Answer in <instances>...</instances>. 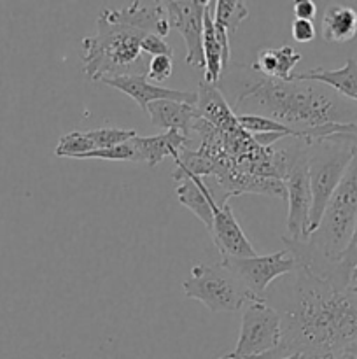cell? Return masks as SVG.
Here are the masks:
<instances>
[{
	"label": "cell",
	"instance_id": "cell-30",
	"mask_svg": "<svg viewBox=\"0 0 357 359\" xmlns=\"http://www.w3.org/2000/svg\"><path fill=\"white\" fill-rule=\"evenodd\" d=\"M290 34H293V39L300 44H308L315 39L317 32H315L314 21L308 20H294L293 25H290Z\"/></svg>",
	"mask_w": 357,
	"mask_h": 359
},
{
	"label": "cell",
	"instance_id": "cell-33",
	"mask_svg": "<svg viewBox=\"0 0 357 359\" xmlns=\"http://www.w3.org/2000/svg\"><path fill=\"white\" fill-rule=\"evenodd\" d=\"M346 351H349L350 354H354V356H356V359H357V342H356V344H352V346H350L349 349H346Z\"/></svg>",
	"mask_w": 357,
	"mask_h": 359
},
{
	"label": "cell",
	"instance_id": "cell-27",
	"mask_svg": "<svg viewBox=\"0 0 357 359\" xmlns=\"http://www.w3.org/2000/svg\"><path fill=\"white\" fill-rule=\"evenodd\" d=\"M79 160H111V161H136L135 149H133L132 140L118 146L107 147V149H98L93 153H88L80 156Z\"/></svg>",
	"mask_w": 357,
	"mask_h": 359
},
{
	"label": "cell",
	"instance_id": "cell-26",
	"mask_svg": "<svg viewBox=\"0 0 357 359\" xmlns=\"http://www.w3.org/2000/svg\"><path fill=\"white\" fill-rule=\"evenodd\" d=\"M86 133L91 142H93L94 151L107 149V147L118 146V144H125L136 135L135 130L125 128H97L88 130Z\"/></svg>",
	"mask_w": 357,
	"mask_h": 359
},
{
	"label": "cell",
	"instance_id": "cell-6",
	"mask_svg": "<svg viewBox=\"0 0 357 359\" xmlns=\"http://www.w3.org/2000/svg\"><path fill=\"white\" fill-rule=\"evenodd\" d=\"M182 290L186 298L202 302L214 314L238 312L248 302H255L223 262L192 266L191 273L182 284Z\"/></svg>",
	"mask_w": 357,
	"mask_h": 359
},
{
	"label": "cell",
	"instance_id": "cell-18",
	"mask_svg": "<svg viewBox=\"0 0 357 359\" xmlns=\"http://www.w3.org/2000/svg\"><path fill=\"white\" fill-rule=\"evenodd\" d=\"M146 112L149 114L150 123L154 126L167 130H178L184 135L191 133L196 119L200 118L198 111H196V105L174 100L153 102V104H149Z\"/></svg>",
	"mask_w": 357,
	"mask_h": 359
},
{
	"label": "cell",
	"instance_id": "cell-24",
	"mask_svg": "<svg viewBox=\"0 0 357 359\" xmlns=\"http://www.w3.org/2000/svg\"><path fill=\"white\" fill-rule=\"evenodd\" d=\"M335 279L342 286H357V223L349 245L335 262Z\"/></svg>",
	"mask_w": 357,
	"mask_h": 359
},
{
	"label": "cell",
	"instance_id": "cell-8",
	"mask_svg": "<svg viewBox=\"0 0 357 359\" xmlns=\"http://www.w3.org/2000/svg\"><path fill=\"white\" fill-rule=\"evenodd\" d=\"M223 263L238 277L255 302H265L273 280L289 276L296 269V262L287 249L252 258H223Z\"/></svg>",
	"mask_w": 357,
	"mask_h": 359
},
{
	"label": "cell",
	"instance_id": "cell-7",
	"mask_svg": "<svg viewBox=\"0 0 357 359\" xmlns=\"http://www.w3.org/2000/svg\"><path fill=\"white\" fill-rule=\"evenodd\" d=\"M282 342V316L266 302H248L241 309L237 347L219 359H268Z\"/></svg>",
	"mask_w": 357,
	"mask_h": 359
},
{
	"label": "cell",
	"instance_id": "cell-10",
	"mask_svg": "<svg viewBox=\"0 0 357 359\" xmlns=\"http://www.w3.org/2000/svg\"><path fill=\"white\" fill-rule=\"evenodd\" d=\"M308 149V146H307ZM287 193V238L293 241H307L310 237V214H312V189L308 177L307 154L296 163L284 181Z\"/></svg>",
	"mask_w": 357,
	"mask_h": 359
},
{
	"label": "cell",
	"instance_id": "cell-28",
	"mask_svg": "<svg viewBox=\"0 0 357 359\" xmlns=\"http://www.w3.org/2000/svg\"><path fill=\"white\" fill-rule=\"evenodd\" d=\"M172 72H174V60H172V56H153L149 63L147 79L163 83L164 79L172 76Z\"/></svg>",
	"mask_w": 357,
	"mask_h": 359
},
{
	"label": "cell",
	"instance_id": "cell-29",
	"mask_svg": "<svg viewBox=\"0 0 357 359\" xmlns=\"http://www.w3.org/2000/svg\"><path fill=\"white\" fill-rule=\"evenodd\" d=\"M142 51L146 53L147 56H174V49L172 46L164 41L163 37L154 34H147L146 37L142 39V44H140Z\"/></svg>",
	"mask_w": 357,
	"mask_h": 359
},
{
	"label": "cell",
	"instance_id": "cell-17",
	"mask_svg": "<svg viewBox=\"0 0 357 359\" xmlns=\"http://www.w3.org/2000/svg\"><path fill=\"white\" fill-rule=\"evenodd\" d=\"M293 79L298 81H315L329 86L335 90L336 93L342 95L346 100L357 104V60L349 58L342 69H324V67H317V69H310L307 72L293 74Z\"/></svg>",
	"mask_w": 357,
	"mask_h": 359
},
{
	"label": "cell",
	"instance_id": "cell-12",
	"mask_svg": "<svg viewBox=\"0 0 357 359\" xmlns=\"http://www.w3.org/2000/svg\"><path fill=\"white\" fill-rule=\"evenodd\" d=\"M100 16L111 23L126 25V27L144 32V34H154L163 39L170 32L168 14L163 2L136 0V2H130L128 6L121 7V9H104Z\"/></svg>",
	"mask_w": 357,
	"mask_h": 359
},
{
	"label": "cell",
	"instance_id": "cell-5",
	"mask_svg": "<svg viewBox=\"0 0 357 359\" xmlns=\"http://www.w3.org/2000/svg\"><path fill=\"white\" fill-rule=\"evenodd\" d=\"M357 223V153L326 205L317 230L307 238L324 258L336 262L349 245Z\"/></svg>",
	"mask_w": 357,
	"mask_h": 359
},
{
	"label": "cell",
	"instance_id": "cell-23",
	"mask_svg": "<svg viewBox=\"0 0 357 359\" xmlns=\"http://www.w3.org/2000/svg\"><path fill=\"white\" fill-rule=\"evenodd\" d=\"M238 125L251 135H259V133H282L287 139H303V132L290 128V126L282 125L272 118L258 114H238Z\"/></svg>",
	"mask_w": 357,
	"mask_h": 359
},
{
	"label": "cell",
	"instance_id": "cell-31",
	"mask_svg": "<svg viewBox=\"0 0 357 359\" xmlns=\"http://www.w3.org/2000/svg\"><path fill=\"white\" fill-rule=\"evenodd\" d=\"M294 20H308L312 21L317 14V6L314 0H296L293 6Z\"/></svg>",
	"mask_w": 357,
	"mask_h": 359
},
{
	"label": "cell",
	"instance_id": "cell-35",
	"mask_svg": "<svg viewBox=\"0 0 357 359\" xmlns=\"http://www.w3.org/2000/svg\"><path fill=\"white\" fill-rule=\"evenodd\" d=\"M352 290H354V291H356V293H357V286H354V287H352Z\"/></svg>",
	"mask_w": 357,
	"mask_h": 359
},
{
	"label": "cell",
	"instance_id": "cell-16",
	"mask_svg": "<svg viewBox=\"0 0 357 359\" xmlns=\"http://www.w3.org/2000/svg\"><path fill=\"white\" fill-rule=\"evenodd\" d=\"M191 137L184 135L178 130H167L164 133L153 137H139L132 139L136 161H146L149 167H156L164 158H174L181 149L188 147Z\"/></svg>",
	"mask_w": 357,
	"mask_h": 359
},
{
	"label": "cell",
	"instance_id": "cell-34",
	"mask_svg": "<svg viewBox=\"0 0 357 359\" xmlns=\"http://www.w3.org/2000/svg\"><path fill=\"white\" fill-rule=\"evenodd\" d=\"M284 359H303V358L298 356V354H296V356H289V358H284Z\"/></svg>",
	"mask_w": 357,
	"mask_h": 359
},
{
	"label": "cell",
	"instance_id": "cell-11",
	"mask_svg": "<svg viewBox=\"0 0 357 359\" xmlns=\"http://www.w3.org/2000/svg\"><path fill=\"white\" fill-rule=\"evenodd\" d=\"M210 237L214 245L224 258H252L258 256V251L245 237L244 230L238 224L230 203L212 205V228H210Z\"/></svg>",
	"mask_w": 357,
	"mask_h": 359
},
{
	"label": "cell",
	"instance_id": "cell-15",
	"mask_svg": "<svg viewBox=\"0 0 357 359\" xmlns=\"http://www.w3.org/2000/svg\"><path fill=\"white\" fill-rule=\"evenodd\" d=\"M172 175H174V181L177 182L175 193H177L178 202L184 207H188L205 224L206 230L210 231V228H212L214 198L210 196L203 179L186 174V172L178 170V168H174V174Z\"/></svg>",
	"mask_w": 357,
	"mask_h": 359
},
{
	"label": "cell",
	"instance_id": "cell-19",
	"mask_svg": "<svg viewBox=\"0 0 357 359\" xmlns=\"http://www.w3.org/2000/svg\"><path fill=\"white\" fill-rule=\"evenodd\" d=\"M301 60V53L293 46H280V48H266L258 53V58L252 63L254 70L273 79L289 81L293 77L294 67Z\"/></svg>",
	"mask_w": 357,
	"mask_h": 359
},
{
	"label": "cell",
	"instance_id": "cell-14",
	"mask_svg": "<svg viewBox=\"0 0 357 359\" xmlns=\"http://www.w3.org/2000/svg\"><path fill=\"white\" fill-rule=\"evenodd\" d=\"M196 111H198L200 119L210 123L220 132H233L240 128L237 114L230 107L217 84L205 83V81L200 83L198 91H196Z\"/></svg>",
	"mask_w": 357,
	"mask_h": 359
},
{
	"label": "cell",
	"instance_id": "cell-20",
	"mask_svg": "<svg viewBox=\"0 0 357 359\" xmlns=\"http://www.w3.org/2000/svg\"><path fill=\"white\" fill-rule=\"evenodd\" d=\"M321 35L329 44H343L357 35V11L346 6H329L322 16Z\"/></svg>",
	"mask_w": 357,
	"mask_h": 359
},
{
	"label": "cell",
	"instance_id": "cell-25",
	"mask_svg": "<svg viewBox=\"0 0 357 359\" xmlns=\"http://www.w3.org/2000/svg\"><path fill=\"white\" fill-rule=\"evenodd\" d=\"M93 151L94 146L86 132H70L58 140L55 154L56 156L77 158L79 160L80 156H84L88 153H93Z\"/></svg>",
	"mask_w": 357,
	"mask_h": 359
},
{
	"label": "cell",
	"instance_id": "cell-2",
	"mask_svg": "<svg viewBox=\"0 0 357 359\" xmlns=\"http://www.w3.org/2000/svg\"><path fill=\"white\" fill-rule=\"evenodd\" d=\"M217 88L234 114L272 118L298 132L329 125H357V104L315 81L266 77L252 65L233 63L224 69Z\"/></svg>",
	"mask_w": 357,
	"mask_h": 359
},
{
	"label": "cell",
	"instance_id": "cell-22",
	"mask_svg": "<svg viewBox=\"0 0 357 359\" xmlns=\"http://www.w3.org/2000/svg\"><path fill=\"white\" fill-rule=\"evenodd\" d=\"M248 16V7L241 0H214V21L224 27L230 37Z\"/></svg>",
	"mask_w": 357,
	"mask_h": 359
},
{
	"label": "cell",
	"instance_id": "cell-13",
	"mask_svg": "<svg viewBox=\"0 0 357 359\" xmlns=\"http://www.w3.org/2000/svg\"><path fill=\"white\" fill-rule=\"evenodd\" d=\"M107 86L114 88V90L122 91L128 95L144 112L147 111L149 104L160 100H174V102H184V104L196 105V93L192 91H181L174 90V88H163L160 84L149 83L146 76L136 77H115V79H105Z\"/></svg>",
	"mask_w": 357,
	"mask_h": 359
},
{
	"label": "cell",
	"instance_id": "cell-32",
	"mask_svg": "<svg viewBox=\"0 0 357 359\" xmlns=\"http://www.w3.org/2000/svg\"><path fill=\"white\" fill-rule=\"evenodd\" d=\"M336 359H356V356H354V354H350L349 351H345V353L340 354V356L336 358Z\"/></svg>",
	"mask_w": 357,
	"mask_h": 359
},
{
	"label": "cell",
	"instance_id": "cell-3",
	"mask_svg": "<svg viewBox=\"0 0 357 359\" xmlns=\"http://www.w3.org/2000/svg\"><path fill=\"white\" fill-rule=\"evenodd\" d=\"M146 35L126 25L111 23L98 14L94 35L80 41V60L88 79L104 83L115 77H147L150 56L140 48Z\"/></svg>",
	"mask_w": 357,
	"mask_h": 359
},
{
	"label": "cell",
	"instance_id": "cell-9",
	"mask_svg": "<svg viewBox=\"0 0 357 359\" xmlns=\"http://www.w3.org/2000/svg\"><path fill=\"white\" fill-rule=\"evenodd\" d=\"M170 28H175L186 42V63L203 69V14L205 0H167L163 2Z\"/></svg>",
	"mask_w": 357,
	"mask_h": 359
},
{
	"label": "cell",
	"instance_id": "cell-1",
	"mask_svg": "<svg viewBox=\"0 0 357 359\" xmlns=\"http://www.w3.org/2000/svg\"><path fill=\"white\" fill-rule=\"evenodd\" d=\"M280 298L282 342L268 359H336L357 342V293L296 265Z\"/></svg>",
	"mask_w": 357,
	"mask_h": 359
},
{
	"label": "cell",
	"instance_id": "cell-21",
	"mask_svg": "<svg viewBox=\"0 0 357 359\" xmlns=\"http://www.w3.org/2000/svg\"><path fill=\"white\" fill-rule=\"evenodd\" d=\"M203 58H205V83L217 84L224 72L223 48L216 37L214 28V0H209L203 14Z\"/></svg>",
	"mask_w": 357,
	"mask_h": 359
},
{
	"label": "cell",
	"instance_id": "cell-4",
	"mask_svg": "<svg viewBox=\"0 0 357 359\" xmlns=\"http://www.w3.org/2000/svg\"><path fill=\"white\" fill-rule=\"evenodd\" d=\"M307 144L308 177H310L312 189V235L317 230L329 198L345 175L354 154L357 153V135L340 133V135L312 140Z\"/></svg>",
	"mask_w": 357,
	"mask_h": 359
}]
</instances>
